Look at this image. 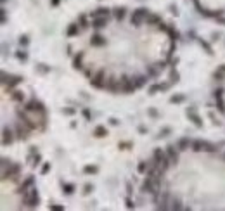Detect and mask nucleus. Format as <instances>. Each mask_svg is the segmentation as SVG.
Returning a JSON list of instances; mask_svg holds the SVG:
<instances>
[{"label": "nucleus", "mask_w": 225, "mask_h": 211, "mask_svg": "<svg viewBox=\"0 0 225 211\" xmlns=\"http://www.w3.org/2000/svg\"><path fill=\"white\" fill-rule=\"evenodd\" d=\"M19 170H21L19 164H10L9 170H2V180H5V178H14V176L19 173Z\"/></svg>", "instance_id": "nucleus-7"}, {"label": "nucleus", "mask_w": 225, "mask_h": 211, "mask_svg": "<svg viewBox=\"0 0 225 211\" xmlns=\"http://www.w3.org/2000/svg\"><path fill=\"white\" fill-rule=\"evenodd\" d=\"M18 116L23 119V123L26 125L30 130H36V128H38V121H35V119L28 118V111H26V109H24V111L19 109V111H18Z\"/></svg>", "instance_id": "nucleus-5"}, {"label": "nucleus", "mask_w": 225, "mask_h": 211, "mask_svg": "<svg viewBox=\"0 0 225 211\" xmlns=\"http://www.w3.org/2000/svg\"><path fill=\"white\" fill-rule=\"evenodd\" d=\"M83 116H85V119H87V121H90V119H92V116H90V111H88V109H83Z\"/></svg>", "instance_id": "nucleus-44"}, {"label": "nucleus", "mask_w": 225, "mask_h": 211, "mask_svg": "<svg viewBox=\"0 0 225 211\" xmlns=\"http://www.w3.org/2000/svg\"><path fill=\"white\" fill-rule=\"evenodd\" d=\"M18 59L24 62V61L28 59V54H26V52H23V50H19V52H18Z\"/></svg>", "instance_id": "nucleus-36"}, {"label": "nucleus", "mask_w": 225, "mask_h": 211, "mask_svg": "<svg viewBox=\"0 0 225 211\" xmlns=\"http://www.w3.org/2000/svg\"><path fill=\"white\" fill-rule=\"evenodd\" d=\"M80 24H81V28H87V19H85V16H80Z\"/></svg>", "instance_id": "nucleus-41"}, {"label": "nucleus", "mask_w": 225, "mask_h": 211, "mask_svg": "<svg viewBox=\"0 0 225 211\" xmlns=\"http://www.w3.org/2000/svg\"><path fill=\"white\" fill-rule=\"evenodd\" d=\"M152 158H154V161L159 164V163H161V161H163L165 158H166V154H165L161 149H154V152H152Z\"/></svg>", "instance_id": "nucleus-21"}, {"label": "nucleus", "mask_w": 225, "mask_h": 211, "mask_svg": "<svg viewBox=\"0 0 225 211\" xmlns=\"http://www.w3.org/2000/svg\"><path fill=\"white\" fill-rule=\"evenodd\" d=\"M40 159H42V158H40V154H36V156H35V159H33V166L40 164Z\"/></svg>", "instance_id": "nucleus-46"}, {"label": "nucleus", "mask_w": 225, "mask_h": 211, "mask_svg": "<svg viewBox=\"0 0 225 211\" xmlns=\"http://www.w3.org/2000/svg\"><path fill=\"white\" fill-rule=\"evenodd\" d=\"M50 209H52V211H62V209H64V206H59V204H50Z\"/></svg>", "instance_id": "nucleus-37"}, {"label": "nucleus", "mask_w": 225, "mask_h": 211, "mask_svg": "<svg viewBox=\"0 0 225 211\" xmlns=\"http://www.w3.org/2000/svg\"><path fill=\"white\" fill-rule=\"evenodd\" d=\"M215 101H216V107H218V111H220V113H225V106H223L222 97H220V99H215Z\"/></svg>", "instance_id": "nucleus-31"}, {"label": "nucleus", "mask_w": 225, "mask_h": 211, "mask_svg": "<svg viewBox=\"0 0 225 211\" xmlns=\"http://www.w3.org/2000/svg\"><path fill=\"white\" fill-rule=\"evenodd\" d=\"M90 85L95 88H106V71H97V75L92 76V80H90Z\"/></svg>", "instance_id": "nucleus-3"}, {"label": "nucleus", "mask_w": 225, "mask_h": 211, "mask_svg": "<svg viewBox=\"0 0 225 211\" xmlns=\"http://www.w3.org/2000/svg\"><path fill=\"white\" fill-rule=\"evenodd\" d=\"M199 43H201L204 48H206V50H208V54H213V52H211V47H210V45H208L206 42H203V40H199Z\"/></svg>", "instance_id": "nucleus-38"}, {"label": "nucleus", "mask_w": 225, "mask_h": 211, "mask_svg": "<svg viewBox=\"0 0 225 211\" xmlns=\"http://www.w3.org/2000/svg\"><path fill=\"white\" fill-rule=\"evenodd\" d=\"M204 147H206V142L204 140H194L192 142V151H194V152H203Z\"/></svg>", "instance_id": "nucleus-18"}, {"label": "nucleus", "mask_w": 225, "mask_h": 211, "mask_svg": "<svg viewBox=\"0 0 225 211\" xmlns=\"http://www.w3.org/2000/svg\"><path fill=\"white\" fill-rule=\"evenodd\" d=\"M109 121H111V125H118V119H115V118H111Z\"/></svg>", "instance_id": "nucleus-51"}, {"label": "nucleus", "mask_w": 225, "mask_h": 211, "mask_svg": "<svg viewBox=\"0 0 225 211\" xmlns=\"http://www.w3.org/2000/svg\"><path fill=\"white\" fill-rule=\"evenodd\" d=\"M222 93H223V88H218V90H215V92H213V95H215V99H220Z\"/></svg>", "instance_id": "nucleus-39"}, {"label": "nucleus", "mask_w": 225, "mask_h": 211, "mask_svg": "<svg viewBox=\"0 0 225 211\" xmlns=\"http://www.w3.org/2000/svg\"><path fill=\"white\" fill-rule=\"evenodd\" d=\"M59 2H61V0H50V5H52V7H57Z\"/></svg>", "instance_id": "nucleus-48"}, {"label": "nucleus", "mask_w": 225, "mask_h": 211, "mask_svg": "<svg viewBox=\"0 0 225 211\" xmlns=\"http://www.w3.org/2000/svg\"><path fill=\"white\" fill-rule=\"evenodd\" d=\"M149 114L156 118V116H158V111H156V109H149Z\"/></svg>", "instance_id": "nucleus-50"}, {"label": "nucleus", "mask_w": 225, "mask_h": 211, "mask_svg": "<svg viewBox=\"0 0 225 211\" xmlns=\"http://www.w3.org/2000/svg\"><path fill=\"white\" fill-rule=\"evenodd\" d=\"M33 184H35V178H33V176H28L26 180L21 184V187H19V194L23 196L24 192H28V187H30V185H33Z\"/></svg>", "instance_id": "nucleus-14"}, {"label": "nucleus", "mask_w": 225, "mask_h": 211, "mask_svg": "<svg viewBox=\"0 0 225 211\" xmlns=\"http://www.w3.org/2000/svg\"><path fill=\"white\" fill-rule=\"evenodd\" d=\"M78 31H80L78 24H75V23H73V24H69V26H68L66 35H68V36H76V35H78Z\"/></svg>", "instance_id": "nucleus-24"}, {"label": "nucleus", "mask_w": 225, "mask_h": 211, "mask_svg": "<svg viewBox=\"0 0 225 211\" xmlns=\"http://www.w3.org/2000/svg\"><path fill=\"white\" fill-rule=\"evenodd\" d=\"M62 113H64V114H68V116H71V114H75V109H71V107H66V109H62Z\"/></svg>", "instance_id": "nucleus-42"}, {"label": "nucleus", "mask_w": 225, "mask_h": 211, "mask_svg": "<svg viewBox=\"0 0 225 211\" xmlns=\"http://www.w3.org/2000/svg\"><path fill=\"white\" fill-rule=\"evenodd\" d=\"M170 80H172V83H177L178 81V73L175 69H172V75H170Z\"/></svg>", "instance_id": "nucleus-34"}, {"label": "nucleus", "mask_w": 225, "mask_h": 211, "mask_svg": "<svg viewBox=\"0 0 225 211\" xmlns=\"http://www.w3.org/2000/svg\"><path fill=\"white\" fill-rule=\"evenodd\" d=\"M178 149V147H177ZM173 145H168L166 147V156L170 158V161H172V164H177V161H178V151H177Z\"/></svg>", "instance_id": "nucleus-9"}, {"label": "nucleus", "mask_w": 225, "mask_h": 211, "mask_svg": "<svg viewBox=\"0 0 225 211\" xmlns=\"http://www.w3.org/2000/svg\"><path fill=\"white\" fill-rule=\"evenodd\" d=\"M190 145H192V140H190L189 137H182L180 140H178V145H177V147H178V151H187Z\"/></svg>", "instance_id": "nucleus-13"}, {"label": "nucleus", "mask_w": 225, "mask_h": 211, "mask_svg": "<svg viewBox=\"0 0 225 211\" xmlns=\"http://www.w3.org/2000/svg\"><path fill=\"white\" fill-rule=\"evenodd\" d=\"M187 116L194 121L196 126H203V121H201V118H199L198 113H196V107H187Z\"/></svg>", "instance_id": "nucleus-8"}, {"label": "nucleus", "mask_w": 225, "mask_h": 211, "mask_svg": "<svg viewBox=\"0 0 225 211\" xmlns=\"http://www.w3.org/2000/svg\"><path fill=\"white\" fill-rule=\"evenodd\" d=\"M94 135L97 137V139H102V137L107 135V130L106 126H102V125H99V126H95V130H94Z\"/></svg>", "instance_id": "nucleus-22"}, {"label": "nucleus", "mask_w": 225, "mask_h": 211, "mask_svg": "<svg viewBox=\"0 0 225 211\" xmlns=\"http://www.w3.org/2000/svg\"><path fill=\"white\" fill-rule=\"evenodd\" d=\"M19 43H21V45H28V43H30L28 36H21V38H19Z\"/></svg>", "instance_id": "nucleus-43"}, {"label": "nucleus", "mask_w": 225, "mask_h": 211, "mask_svg": "<svg viewBox=\"0 0 225 211\" xmlns=\"http://www.w3.org/2000/svg\"><path fill=\"white\" fill-rule=\"evenodd\" d=\"M16 133H18V139L19 140H26L28 139V130L23 125H18V128H16Z\"/></svg>", "instance_id": "nucleus-17"}, {"label": "nucleus", "mask_w": 225, "mask_h": 211, "mask_svg": "<svg viewBox=\"0 0 225 211\" xmlns=\"http://www.w3.org/2000/svg\"><path fill=\"white\" fill-rule=\"evenodd\" d=\"M7 23V14H5V9H2V24Z\"/></svg>", "instance_id": "nucleus-45"}, {"label": "nucleus", "mask_w": 225, "mask_h": 211, "mask_svg": "<svg viewBox=\"0 0 225 211\" xmlns=\"http://www.w3.org/2000/svg\"><path fill=\"white\" fill-rule=\"evenodd\" d=\"M107 24V18H94L92 21V26L95 28V30H101V28H104Z\"/></svg>", "instance_id": "nucleus-15"}, {"label": "nucleus", "mask_w": 225, "mask_h": 211, "mask_svg": "<svg viewBox=\"0 0 225 211\" xmlns=\"http://www.w3.org/2000/svg\"><path fill=\"white\" fill-rule=\"evenodd\" d=\"M14 133L10 132L9 128H4V132H2V144L4 145H10L14 142Z\"/></svg>", "instance_id": "nucleus-10"}, {"label": "nucleus", "mask_w": 225, "mask_h": 211, "mask_svg": "<svg viewBox=\"0 0 225 211\" xmlns=\"http://www.w3.org/2000/svg\"><path fill=\"white\" fill-rule=\"evenodd\" d=\"M113 14H115V18L118 19V21H121V19L125 18V7H116V9L113 10Z\"/></svg>", "instance_id": "nucleus-25"}, {"label": "nucleus", "mask_w": 225, "mask_h": 211, "mask_svg": "<svg viewBox=\"0 0 225 211\" xmlns=\"http://www.w3.org/2000/svg\"><path fill=\"white\" fill-rule=\"evenodd\" d=\"M21 81H23V78H21V76H10V78H9V81H5V83H7V88L10 90V88H14L16 85H19Z\"/></svg>", "instance_id": "nucleus-20"}, {"label": "nucleus", "mask_w": 225, "mask_h": 211, "mask_svg": "<svg viewBox=\"0 0 225 211\" xmlns=\"http://www.w3.org/2000/svg\"><path fill=\"white\" fill-rule=\"evenodd\" d=\"M107 16H109V9H106V7H99L97 10L90 12V18H107Z\"/></svg>", "instance_id": "nucleus-12"}, {"label": "nucleus", "mask_w": 225, "mask_h": 211, "mask_svg": "<svg viewBox=\"0 0 225 211\" xmlns=\"http://www.w3.org/2000/svg\"><path fill=\"white\" fill-rule=\"evenodd\" d=\"M146 23H147V24H151V26H152V24H159V23H161V18H159L158 14H147Z\"/></svg>", "instance_id": "nucleus-19"}, {"label": "nucleus", "mask_w": 225, "mask_h": 211, "mask_svg": "<svg viewBox=\"0 0 225 211\" xmlns=\"http://www.w3.org/2000/svg\"><path fill=\"white\" fill-rule=\"evenodd\" d=\"M12 99H14L16 102H23V101H24V93L19 92V90H16V92L12 93Z\"/></svg>", "instance_id": "nucleus-26"}, {"label": "nucleus", "mask_w": 225, "mask_h": 211, "mask_svg": "<svg viewBox=\"0 0 225 211\" xmlns=\"http://www.w3.org/2000/svg\"><path fill=\"white\" fill-rule=\"evenodd\" d=\"M49 170H50V163H45L44 166H42V175H45V173L49 172Z\"/></svg>", "instance_id": "nucleus-40"}, {"label": "nucleus", "mask_w": 225, "mask_h": 211, "mask_svg": "<svg viewBox=\"0 0 225 211\" xmlns=\"http://www.w3.org/2000/svg\"><path fill=\"white\" fill-rule=\"evenodd\" d=\"M24 109H26L28 113H38V114L45 119V107H44V104L38 102L36 99H31V101L24 106Z\"/></svg>", "instance_id": "nucleus-1"}, {"label": "nucleus", "mask_w": 225, "mask_h": 211, "mask_svg": "<svg viewBox=\"0 0 225 211\" xmlns=\"http://www.w3.org/2000/svg\"><path fill=\"white\" fill-rule=\"evenodd\" d=\"M152 178H149V176H147L146 180H144V184H142V192H149V194H154L156 192V189H154V185H152Z\"/></svg>", "instance_id": "nucleus-11"}, {"label": "nucleus", "mask_w": 225, "mask_h": 211, "mask_svg": "<svg viewBox=\"0 0 225 211\" xmlns=\"http://www.w3.org/2000/svg\"><path fill=\"white\" fill-rule=\"evenodd\" d=\"M223 159H225V156H223Z\"/></svg>", "instance_id": "nucleus-53"}, {"label": "nucleus", "mask_w": 225, "mask_h": 211, "mask_svg": "<svg viewBox=\"0 0 225 211\" xmlns=\"http://www.w3.org/2000/svg\"><path fill=\"white\" fill-rule=\"evenodd\" d=\"M90 190H92V185H90V184H87V185H85V194H88Z\"/></svg>", "instance_id": "nucleus-49"}, {"label": "nucleus", "mask_w": 225, "mask_h": 211, "mask_svg": "<svg viewBox=\"0 0 225 211\" xmlns=\"http://www.w3.org/2000/svg\"><path fill=\"white\" fill-rule=\"evenodd\" d=\"M159 90H163V85L161 83H158V85H151L149 87V93L151 95H154L156 92H159Z\"/></svg>", "instance_id": "nucleus-27"}, {"label": "nucleus", "mask_w": 225, "mask_h": 211, "mask_svg": "<svg viewBox=\"0 0 225 211\" xmlns=\"http://www.w3.org/2000/svg\"><path fill=\"white\" fill-rule=\"evenodd\" d=\"M168 35H170V38H172V40H177V38H178V33H177L173 28H170V30H168Z\"/></svg>", "instance_id": "nucleus-35"}, {"label": "nucleus", "mask_w": 225, "mask_h": 211, "mask_svg": "<svg viewBox=\"0 0 225 211\" xmlns=\"http://www.w3.org/2000/svg\"><path fill=\"white\" fill-rule=\"evenodd\" d=\"M184 101H185V95H173L172 99H170L172 104H178V102H184Z\"/></svg>", "instance_id": "nucleus-29"}, {"label": "nucleus", "mask_w": 225, "mask_h": 211, "mask_svg": "<svg viewBox=\"0 0 225 211\" xmlns=\"http://www.w3.org/2000/svg\"><path fill=\"white\" fill-rule=\"evenodd\" d=\"M137 170H139V173H146L147 172V163H139V166H137Z\"/></svg>", "instance_id": "nucleus-33"}, {"label": "nucleus", "mask_w": 225, "mask_h": 211, "mask_svg": "<svg viewBox=\"0 0 225 211\" xmlns=\"http://www.w3.org/2000/svg\"><path fill=\"white\" fill-rule=\"evenodd\" d=\"M97 170H99V168L97 166H92V164H87V166L83 168V172L88 173V175H90V173H97Z\"/></svg>", "instance_id": "nucleus-30"}, {"label": "nucleus", "mask_w": 225, "mask_h": 211, "mask_svg": "<svg viewBox=\"0 0 225 211\" xmlns=\"http://www.w3.org/2000/svg\"><path fill=\"white\" fill-rule=\"evenodd\" d=\"M119 87H121V90L123 92H127V93H132L133 90H135V83H133V80H130L128 76H121L119 78Z\"/></svg>", "instance_id": "nucleus-6"}, {"label": "nucleus", "mask_w": 225, "mask_h": 211, "mask_svg": "<svg viewBox=\"0 0 225 211\" xmlns=\"http://www.w3.org/2000/svg\"><path fill=\"white\" fill-rule=\"evenodd\" d=\"M147 14H149V10L144 9V7H140V9H137V10H133V14H132V24H133V26H140L142 19H146Z\"/></svg>", "instance_id": "nucleus-4"}, {"label": "nucleus", "mask_w": 225, "mask_h": 211, "mask_svg": "<svg viewBox=\"0 0 225 211\" xmlns=\"http://www.w3.org/2000/svg\"><path fill=\"white\" fill-rule=\"evenodd\" d=\"M133 206H135V204L132 202V199H128V197H127V208H128V209H132Z\"/></svg>", "instance_id": "nucleus-47"}, {"label": "nucleus", "mask_w": 225, "mask_h": 211, "mask_svg": "<svg viewBox=\"0 0 225 211\" xmlns=\"http://www.w3.org/2000/svg\"><path fill=\"white\" fill-rule=\"evenodd\" d=\"M62 190H64V192H66V194H73V190H75V187H73V185H71V184H64V185H62Z\"/></svg>", "instance_id": "nucleus-32"}, {"label": "nucleus", "mask_w": 225, "mask_h": 211, "mask_svg": "<svg viewBox=\"0 0 225 211\" xmlns=\"http://www.w3.org/2000/svg\"><path fill=\"white\" fill-rule=\"evenodd\" d=\"M23 199H24V202L28 204V208H35L36 204H38V190L33 187L31 190L23 194Z\"/></svg>", "instance_id": "nucleus-2"}, {"label": "nucleus", "mask_w": 225, "mask_h": 211, "mask_svg": "<svg viewBox=\"0 0 225 211\" xmlns=\"http://www.w3.org/2000/svg\"><path fill=\"white\" fill-rule=\"evenodd\" d=\"M133 80H135V87H142V85H144V83H146V76H135V78H133Z\"/></svg>", "instance_id": "nucleus-28"}, {"label": "nucleus", "mask_w": 225, "mask_h": 211, "mask_svg": "<svg viewBox=\"0 0 225 211\" xmlns=\"http://www.w3.org/2000/svg\"><path fill=\"white\" fill-rule=\"evenodd\" d=\"M81 57H83V52H78V56H75V59H73V68H75V69H81V68H83Z\"/></svg>", "instance_id": "nucleus-23"}, {"label": "nucleus", "mask_w": 225, "mask_h": 211, "mask_svg": "<svg viewBox=\"0 0 225 211\" xmlns=\"http://www.w3.org/2000/svg\"><path fill=\"white\" fill-rule=\"evenodd\" d=\"M220 23H222V24H223V26H225V19H220Z\"/></svg>", "instance_id": "nucleus-52"}, {"label": "nucleus", "mask_w": 225, "mask_h": 211, "mask_svg": "<svg viewBox=\"0 0 225 211\" xmlns=\"http://www.w3.org/2000/svg\"><path fill=\"white\" fill-rule=\"evenodd\" d=\"M90 43H92V45H95V47H101V45H104V43H106V38H104L102 35H99V33H97V35H94L92 38H90Z\"/></svg>", "instance_id": "nucleus-16"}]
</instances>
